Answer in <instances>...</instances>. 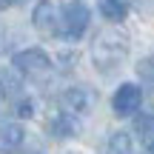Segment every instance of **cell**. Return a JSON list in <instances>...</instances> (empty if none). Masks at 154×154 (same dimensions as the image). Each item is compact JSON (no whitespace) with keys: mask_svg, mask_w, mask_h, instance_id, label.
Returning <instances> with one entry per match:
<instances>
[{"mask_svg":"<svg viewBox=\"0 0 154 154\" xmlns=\"http://www.w3.org/2000/svg\"><path fill=\"white\" fill-rule=\"evenodd\" d=\"M146 154H154V143H149V146H146Z\"/></svg>","mask_w":154,"mask_h":154,"instance_id":"9a60e30c","label":"cell"},{"mask_svg":"<svg viewBox=\"0 0 154 154\" xmlns=\"http://www.w3.org/2000/svg\"><path fill=\"white\" fill-rule=\"evenodd\" d=\"M77 131H80V126L74 123V114H66V111H60V117H54V123H51L54 137H77Z\"/></svg>","mask_w":154,"mask_h":154,"instance_id":"30bf717a","label":"cell"},{"mask_svg":"<svg viewBox=\"0 0 154 154\" xmlns=\"http://www.w3.org/2000/svg\"><path fill=\"white\" fill-rule=\"evenodd\" d=\"M128 54V34L120 29H103L91 43V60L100 72L117 69Z\"/></svg>","mask_w":154,"mask_h":154,"instance_id":"6da1fadb","label":"cell"},{"mask_svg":"<svg viewBox=\"0 0 154 154\" xmlns=\"http://www.w3.org/2000/svg\"><path fill=\"white\" fill-rule=\"evenodd\" d=\"M134 128L140 134H154V111H143L134 117Z\"/></svg>","mask_w":154,"mask_h":154,"instance_id":"8fae6325","label":"cell"},{"mask_svg":"<svg viewBox=\"0 0 154 154\" xmlns=\"http://www.w3.org/2000/svg\"><path fill=\"white\" fill-rule=\"evenodd\" d=\"M137 72H140V77H146V80H154V57H146L137 66Z\"/></svg>","mask_w":154,"mask_h":154,"instance_id":"5bb4252c","label":"cell"},{"mask_svg":"<svg viewBox=\"0 0 154 154\" xmlns=\"http://www.w3.org/2000/svg\"><path fill=\"white\" fill-rule=\"evenodd\" d=\"M0 86H3V94H17L20 91V80L14 77V72H3L0 74Z\"/></svg>","mask_w":154,"mask_h":154,"instance_id":"7c38bea8","label":"cell"},{"mask_svg":"<svg viewBox=\"0 0 154 154\" xmlns=\"http://www.w3.org/2000/svg\"><path fill=\"white\" fill-rule=\"evenodd\" d=\"M3 97H6V94H3V86H0V103H3Z\"/></svg>","mask_w":154,"mask_h":154,"instance_id":"ac0fdd59","label":"cell"},{"mask_svg":"<svg viewBox=\"0 0 154 154\" xmlns=\"http://www.w3.org/2000/svg\"><path fill=\"white\" fill-rule=\"evenodd\" d=\"M60 106H63L66 114H74V117L91 114V109L97 106V91L94 88H86V86H74L69 91H63Z\"/></svg>","mask_w":154,"mask_h":154,"instance_id":"3957f363","label":"cell"},{"mask_svg":"<svg viewBox=\"0 0 154 154\" xmlns=\"http://www.w3.org/2000/svg\"><path fill=\"white\" fill-rule=\"evenodd\" d=\"M0 40H3V34H0Z\"/></svg>","mask_w":154,"mask_h":154,"instance_id":"d6986e66","label":"cell"},{"mask_svg":"<svg viewBox=\"0 0 154 154\" xmlns=\"http://www.w3.org/2000/svg\"><path fill=\"white\" fill-rule=\"evenodd\" d=\"M20 3H26V0H9V6H20Z\"/></svg>","mask_w":154,"mask_h":154,"instance_id":"e0dca14e","label":"cell"},{"mask_svg":"<svg viewBox=\"0 0 154 154\" xmlns=\"http://www.w3.org/2000/svg\"><path fill=\"white\" fill-rule=\"evenodd\" d=\"M97 6H100V14L106 20H111V23L126 20V14H128V6L123 0H97Z\"/></svg>","mask_w":154,"mask_h":154,"instance_id":"9c48e42d","label":"cell"},{"mask_svg":"<svg viewBox=\"0 0 154 154\" xmlns=\"http://www.w3.org/2000/svg\"><path fill=\"white\" fill-rule=\"evenodd\" d=\"M11 66L20 74H43L51 69V57L43 49H23L11 57Z\"/></svg>","mask_w":154,"mask_h":154,"instance_id":"277c9868","label":"cell"},{"mask_svg":"<svg viewBox=\"0 0 154 154\" xmlns=\"http://www.w3.org/2000/svg\"><path fill=\"white\" fill-rule=\"evenodd\" d=\"M3 9H9V0H0V11Z\"/></svg>","mask_w":154,"mask_h":154,"instance_id":"2e32d148","label":"cell"},{"mask_svg":"<svg viewBox=\"0 0 154 154\" xmlns=\"http://www.w3.org/2000/svg\"><path fill=\"white\" fill-rule=\"evenodd\" d=\"M106 154H134V143L128 131H111L109 143H106Z\"/></svg>","mask_w":154,"mask_h":154,"instance_id":"ba28073f","label":"cell"},{"mask_svg":"<svg viewBox=\"0 0 154 154\" xmlns=\"http://www.w3.org/2000/svg\"><path fill=\"white\" fill-rule=\"evenodd\" d=\"M88 20H91V14H88V6L83 3V0H72V3H66V9L60 11V29H57V37L69 40V43H77V40L86 34Z\"/></svg>","mask_w":154,"mask_h":154,"instance_id":"7a4b0ae2","label":"cell"},{"mask_svg":"<svg viewBox=\"0 0 154 154\" xmlns=\"http://www.w3.org/2000/svg\"><path fill=\"white\" fill-rule=\"evenodd\" d=\"M143 106V91L134 83H123L114 91V100H111V109H114L117 117H134V111H140Z\"/></svg>","mask_w":154,"mask_h":154,"instance_id":"5b68a950","label":"cell"},{"mask_svg":"<svg viewBox=\"0 0 154 154\" xmlns=\"http://www.w3.org/2000/svg\"><path fill=\"white\" fill-rule=\"evenodd\" d=\"M32 23L46 37H54L57 29H60V11H57V6L51 3V0H40V3L34 6V11H32Z\"/></svg>","mask_w":154,"mask_h":154,"instance_id":"8992f818","label":"cell"},{"mask_svg":"<svg viewBox=\"0 0 154 154\" xmlns=\"http://www.w3.org/2000/svg\"><path fill=\"white\" fill-rule=\"evenodd\" d=\"M14 114L23 117V120H29V117L34 114V103H32V100H17V103H14Z\"/></svg>","mask_w":154,"mask_h":154,"instance_id":"4fadbf2b","label":"cell"},{"mask_svg":"<svg viewBox=\"0 0 154 154\" xmlns=\"http://www.w3.org/2000/svg\"><path fill=\"white\" fill-rule=\"evenodd\" d=\"M23 140H26V131L17 123H0V146L3 149H20Z\"/></svg>","mask_w":154,"mask_h":154,"instance_id":"52a82bcc","label":"cell"}]
</instances>
